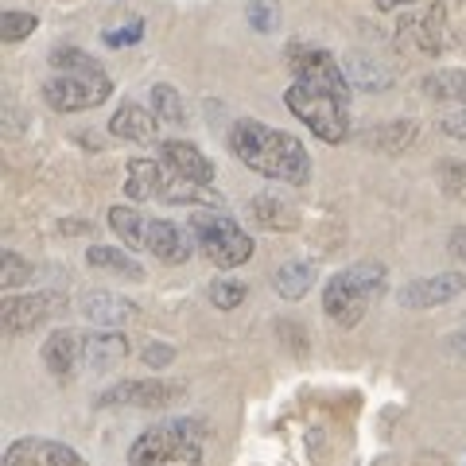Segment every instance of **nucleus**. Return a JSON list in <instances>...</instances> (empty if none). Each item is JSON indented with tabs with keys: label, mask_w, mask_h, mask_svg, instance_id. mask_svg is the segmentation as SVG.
Instances as JSON below:
<instances>
[{
	"label": "nucleus",
	"mask_w": 466,
	"mask_h": 466,
	"mask_svg": "<svg viewBox=\"0 0 466 466\" xmlns=\"http://www.w3.org/2000/svg\"><path fill=\"white\" fill-rule=\"evenodd\" d=\"M144 35V20H133L128 27H113V32H106V43L109 47H133V43H140Z\"/></svg>",
	"instance_id": "obj_33"
},
{
	"label": "nucleus",
	"mask_w": 466,
	"mask_h": 466,
	"mask_svg": "<svg viewBox=\"0 0 466 466\" xmlns=\"http://www.w3.org/2000/svg\"><path fill=\"white\" fill-rule=\"evenodd\" d=\"M451 253H455L459 260H466V229H455V233H451Z\"/></svg>",
	"instance_id": "obj_35"
},
{
	"label": "nucleus",
	"mask_w": 466,
	"mask_h": 466,
	"mask_svg": "<svg viewBox=\"0 0 466 466\" xmlns=\"http://www.w3.org/2000/svg\"><path fill=\"white\" fill-rule=\"evenodd\" d=\"M381 288H385V265H370L366 260V265L342 268V272H334L323 288V311L330 323L354 327V323H361L370 299L381 296Z\"/></svg>",
	"instance_id": "obj_5"
},
{
	"label": "nucleus",
	"mask_w": 466,
	"mask_h": 466,
	"mask_svg": "<svg viewBox=\"0 0 466 466\" xmlns=\"http://www.w3.org/2000/svg\"><path fill=\"white\" fill-rule=\"evenodd\" d=\"M78 361H82V334H75V330H55L51 339L43 342V366H47L58 377V381L75 373Z\"/></svg>",
	"instance_id": "obj_20"
},
{
	"label": "nucleus",
	"mask_w": 466,
	"mask_h": 466,
	"mask_svg": "<svg viewBox=\"0 0 466 466\" xmlns=\"http://www.w3.org/2000/svg\"><path fill=\"white\" fill-rule=\"evenodd\" d=\"M245 291L249 288H245L241 280H214L210 284V303L218 311H233V308H241L245 303Z\"/></svg>",
	"instance_id": "obj_27"
},
{
	"label": "nucleus",
	"mask_w": 466,
	"mask_h": 466,
	"mask_svg": "<svg viewBox=\"0 0 466 466\" xmlns=\"http://www.w3.org/2000/svg\"><path fill=\"white\" fill-rule=\"evenodd\" d=\"M128 466H202V443L183 420L179 424H159L133 440Z\"/></svg>",
	"instance_id": "obj_7"
},
{
	"label": "nucleus",
	"mask_w": 466,
	"mask_h": 466,
	"mask_svg": "<svg viewBox=\"0 0 466 466\" xmlns=\"http://www.w3.org/2000/svg\"><path fill=\"white\" fill-rule=\"evenodd\" d=\"M447 342H451V350H455V354H466V327H459Z\"/></svg>",
	"instance_id": "obj_36"
},
{
	"label": "nucleus",
	"mask_w": 466,
	"mask_h": 466,
	"mask_svg": "<svg viewBox=\"0 0 466 466\" xmlns=\"http://www.w3.org/2000/svg\"><path fill=\"white\" fill-rule=\"evenodd\" d=\"M171 361H175L171 346H148V350H144V366H148V370H167Z\"/></svg>",
	"instance_id": "obj_34"
},
{
	"label": "nucleus",
	"mask_w": 466,
	"mask_h": 466,
	"mask_svg": "<svg viewBox=\"0 0 466 466\" xmlns=\"http://www.w3.org/2000/svg\"><path fill=\"white\" fill-rule=\"evenodd\" d=\"M412 140H416V121H392V125L373 133V144L385 152H404Z\"/></svg>",
	"instance_id": "obj_26"
},
{
	"label": "nucleus",
	"mask_w": 466,
	"mask_h": 466,
	"mask_svg": "<svg viewBox=\"0 0 466 466\" xmlns=\"http://www.w3.org/2000/svg\"><path fill=\"white\" fill-rule=\"evenodd\" d=\"M440 128H443V133H451V137L466 140V101H451V106H443Z\"/></svg>",
	"instance_id": "obj_32"
},
{
	"label": "nucleus",
	"mask_w": 466,
	"mask_h": 466,
	"mask_svg": "<svg viewBox=\"0 0 466 466\" xmlns=\"http://www.w3.org/2000/svg\"><path fill=\"white\" fill-rule=\"evenodd\" d=\"M373 5L381 8V12H392V8H404V5H412V0H373Z\"/></svg>",
	"instance_id": "obj_37"
},
{
	"label": "nucleus",
	"mask_w": 466,
	"mask_h": 466,
	"mask_svg": "<svg viewBox=\"0 0 466 466\" xmlns=\"http://www.w3.org/2000/svg\"><path fill=\"white\" fill-rule=\"evenodd\" d=\"M159 159H164L167 167H175L179 175H187V179L202 183V187L214 183V164L195 148V144H187V140H164V144H159Z\"/></svg>",
	"instance_id": "obj_18"
},
{
	"label": "nucleus",
	"mask_w": 466,
	"mask_h": 466,
	"mask_svg": "<svg viewBox=\"0 0 466 466\" xmlns=\"http://www.w3.org/2000/svg\"><path fill=\"white\" fill-rule=\"evenodd\" d=\"M229 152L241 159L249 171L265 175V179L303 187L311 179V156L308 148L291 137L280 133L265 121H238L229 128Z\"/></svg>",
	"instance_id": "obj_1"
},
{
	"label": "nucleus",
	"mask_w": 466,
	"mask_h": 466,
	"mask_svg": "<svg viewBox=\"0 0 466 466\" xmlns=\"http://www.w3.org/2000/svg\"><path fill=\"white\" fill-rule=\"evenodd\" d=\"M125 358H128V339H125V334L97 330V334H86V339H82V366L86 370L109 373V370L121 366Z\"/></svg>",
	"instance_id": "obj_16"
},
{
	"label": "nucleus",
	"mask_w": 466,
	"mask_h": 466,
	"mask_svg": "<svg viewBox=\"0 0 466 466\" xmlns=\"http://www.w3.org/2000/svg\"><path fill=\"white\" fill-rule=\"evenodd\" d=\"M152 109H156L159 121H167V125H183V121H187L183 97H179V90H175V86H167V82H156V86H152Z\"/></svg>",
	"instance_id": "obj_25"
},
{
	"label": "nucleus",
	"mask_w": 466,
	"mask_h": 466,
	"mask_svg": "<svg viewBox=\"0 0 466 466\" xmlns=\"http://www.w3.org/2000/svg\"><path fill=\"white\" fill-rule=\"evenodd\" d=\"M249 214L257 218L260 226H268V229H296V214H291L280 198L260 195V198L249 202Z\"/></svg>",
	"instance_id": "obj_24"
},
{
	"label": "nucleus",
	"mask_w": 466,
	"mask_h": 466,
	"mask_svg": "<svg viewBox=\"0 0 466 466\" xmlns=\"http://www.w3.org/2000/svg\"><path fill=\"white\" fill-rule=\"evenodd\" d=\"M191 241L195 233H187L183 226L167 222V218H148V233H144V249L164 265H183L191 260Z\"/></svg>",
	"instance_id": "obj_13"
},
{
	"label": "nucleus",
	"mask_w": 466,
	"mask_h": 466,
	"mask_svg": "<svg viewBox=\"0 0 466 466\" xmlns=\"http://www.w3.org/2000/svg\"><path fill=\"white\" fill-rule=\"evenodd\" d=\"M346 101H350V94H339V90H330V86H315V82H303V78H296L284 90V106L327 144H342L350 133Z\"/></svg>",
	"instance_id": "obj_4"
},
{
	"label": "nucleus",
	"mask_w": 466,
	"mask_h": 466,
	"mask_svg": "<svg viewBox=\"0 0 466 466\" xmlns=\"http://www.w3.org/2000/svg\"><path fill=\"white\" fill-rule=\"evenodd\" d=\"M78 308H82V315L90 319V323H97V327H121V323H133L137 311H140L133 299L116 296V291H106V288L86 291V296L78 299Z\"/></svg>",
	"instance_id": "obj_15"
},
{
	"label": "nucleus",
	"mask_w": 466,
	"mask_h": 466,
	"mask_svg": "<svg viewBox=\"0 0 466 466\" xmlns=\"http://www.w3.org/2000/svg\"><path fill=\"white\" fill-rule=\"evenodd\" d=\"M125 195L137 202H171V207H214L218 195L207 191L202 183L187 179L167 164H156V159H133L125 171Z\"/></svg>",
	"instance_id": "obj_3"
},
{
	"label": "nucleus",
	"mask_w": 466,
	"mask_h": 466,
	"mask_svg": "<svg viewBox=\"0 0 466 466\" xmlns=\"http://www.w3.org/2000/svg\"><path fill=\"white\" fill-rule=\"evenodd\" d=\"M58 308V299L55 296H8L5 299V311H0V319H5V334H27V330H35L39 323H47V319L55 315Z\"/></svg>",
	"instance_id": "obj_14"
},
{
	"label": "nucleus",
	"mask_w": 466,
	"mask_h": 466,
	"mask_svg": "<svg viewBox=\"0 0 466 466\" xmlns=\"http://www.w3.org/2000/svg\"><path fill=\"white\" fill-rule=\"evenodd\" d=\"M276 20H280V0H253L249 5V24L257 32H276Z\"/></svg>",
	"instance_id": "obj_31"
},
{
	"label": "nucleus",
	"mask_w": 466,
	"mask_h": 466,
	"mask_svg": "<svg viewBox=\"0 0 466 466\" xmlns=\"http://www.w3.org/2000/svg\"><path fill=\"white\" fill-rule=\"evenodd\" d=\"M86 260H90V268L125 276V280H144V265H140V260L128 257L125 249H113V245H94V249H86Z\"/></svg>",
	"instance_id": "obj_22"
},
{
	"label": "nucleus",
	"mask_w": 466,
	"mask_h": 466,
	"mask_svg": "<svg viewBox=\"0 0 466 466\" xmlns=\"http://www.w3.org/2000/svg\"><path fill=\"white\" fill-rule=\"evenodd\" d=\"M51 70L55 75L43 82V101H47L55 113L94 109L113 94V82H109L106 70H101V63L78 47L51 51Z\"/></svg>",
	"instance_id": "obj_2"
},
{
	"label": "nucleus",
	"mask_w": 466,
	"mask_h": 466,
	"mask_svg": "<svg viewBox=\"0 0 466 466\" xmlns=\"http://www.w3.org/2000/svg\"><path fill=\"white\" fill-rule=\"evenodd\" d=\"M191 233H195V245L202 249V257L218 268H238L253 257V238L222 210H195Z\"/></svg>",
	"instance_id": "obj_6"
},
{
	"label": "nucleus",
	"mask_w": 466,
	"mask_h": 466,
	"mask_svg": "<svg viewBox=\"0 0 466 466\" xmlns=\"http://www.w3.org/2000/svg\"><path fill=\"white\" fill-rule=\"evenodd\" d=\"M0 280H5V288H20L32 280V265L20 253H5L0 257Z\"/></svg>",
	"instance_id": "obj_30"
},
{
	"label": "nucleus",
	"mask_w": 466,
	"mask_h": 466,
	"mask_svg": "<svg viewBox=\"0 0 466 466\" xmlns=\"http://www.w3.org/2000/svg\"><path fill=\"white\" fill-rule=\"evenodd\" d=\"M342 70H346V82L350 90H361V94H381L392 86V70L381 63V58H373L366 51H350L342 58Z\"/></svg>",
	"instance_id": "obj_17"
},
{
	"label": "nucleus",
	"mask_w": 466,
	"mask_h": 466,
	"mask_svg": "<svg viewBox=\"0 0 466 466\" xmlns=\"http://www.w3.org/2000/svg\"><path fill=\"white\" fill-rule=\"evenodd\" d=\"M109 133L121 137V140H133V144H152L159 133V116L128 101V106H121L109 116Z\"/></svg>",
	"instance_id": "obj_19"
},
{
	"label": "nucleus",
	"mask_w": 466,
	"mask_h": 466,
	"mask_svg": "<svg viewBox=\"0 0 466 466\" xmlns=\"http://www.w3.org/2000/svg\"><path fill=\"white\" fill-rule=\"evenodd\" d=\"M440 183H443V191L451 198L466 202V159H447V164L440 167Z\"/></svg>",
	"instance_id": "obj_29"
},
{
	"label": "nucleus",
	"mask_w": 466,
	"mask_h": 466,
	"mask_svg": "<svg viewBox=\"0 0 466 466\" xmlns=\"http://www.w3.org/2000/svg\"><path fill=\"white\" fill-rule=\"evenodd\" d=\"M288 66H291V75L303 78V82L330 86V90H339V94H350L342 63L330 51H323V47H311V43H291V47H288Z\"/></svg>",
	"instance_id": "obj_9"
},
{
	"label": "nucleus",
	"mask_w": 466,
	"mask_h": 466,
	"mask_svg": "<svg viewBox=\"0 0 466 466\" xmlns=\"http://www.w3.org/2000/svg\"><path fill=\"white\" fill-rule=\"evenodd\" d=\"M466 291V276L462 272H440V276H420V280H408L397 291V303L408 311H428L440 308V303H451L455 296Z\"/></svg>",
	"instance_id": "obj_11"
},
{
	"label": "nucleus",
	"mask_w": 466,
	"mask_h": 466,
	"mask_svg": "<svg viewBox=\"0 0 466 466\" xmlns=\"http://www.w3.org/2000/svg\"><path fill=\"white\" fill-rule=\"evenodd\" d=\"M272 288L280 299H291V303L303 299L315 288V265H308V260H288V265L272 272Z\"/></svg>",
	"instance_id": "obj_21"
},
{
	"label": "nucleus",
	"mask_w": 466,
	"mask_h": 466,
	"mask_svg": "<svg viewBox=\"0 0 466 466\" xmlns=\"http://www.w3.org/2000/svg\"><path fill=\"white\" fill-rule=\"evenodd\" d=\"M397 35L404 43H412L416 51L440 55L447 47V12H443V5H424V8L404 12L400 24H397Z\"/></svg>",
	"instance_id": "obj_10"
},
{
	"label": "nucleus",
	"mask_w": 466,
	"mask_h": 466,
	"mask_svg": "<svg viewBox=\"0 0 466 466\" xmlns=\"http://www.w3.org/2000/svg\"><path fill=\"white\" fill-rule=\"evenodd\" d=\"M109 226L128 249H144V233H148V218L133 207H109Z\"/></svg>",
	"instance_id": "obj_23"
},
{
	"label": "nucleus",
	"mask_w": 466,
	"mask_h": 466,
	"mask_svg": "<svg viewBox=\"0 0 466 466\" xmlns=\"http://www.w3.org/2000/svg\"><path fill=\"white\" fill-rule=\"evenodd\" d=\"M5 466H90L75 447L55 443V440H39V435H24L12 440L5 451Z\"/></svg>",
	"instance_id": "obj_12"
},
{
	"label": "nucleus",
	"mask_w": 466,
	"mask_h": 466,
	"mask_svg": "<svg viewBox=\"0 0 466 466\" xmlns=\"http://www.w3.org/2000/svg\"><path fill=\"white\" fill-rule=\"evenodd\" d=\"M35 12H20V8H8L5 12V24H0V32H5V43H20L35 32Z\"/></svg>",
	"instance_id": "obj_28"
},
{
	"label": "nucleus",
	"mask_w": 466,
	"mask_h": 466,
	"mask_svg": "<svg viewBox=\"0 0 466 466\" xmlns=\"http://www.w3.org/2000/svg\"><path fill=\"white\" fill-rule=\"evenodd\" d=\"M187 397L183 381L167 377H140V381H116L113 389L97 392V408H167Z\"/></svg>",
	"instance_id": "obj_8"
}]
</instances>
